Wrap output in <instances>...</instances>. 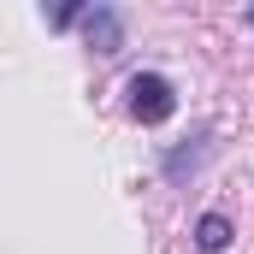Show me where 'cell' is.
<instances>
[{
  "label": "cell",
  "instance_id": "cell-1",
  "mask_svg": "<svg viewBox=\"0 0 254 254\" xmlns=\"http://www.w3.org/2000/svg\"><path fill=\"white\" fill-rule=\"evenodd\" d=\"M125 107L136 125H166L172 113H178V89H172V77H160V71H136L125 83Z\"/></svg>",
  "mask_w": 254,
  "mask_h": 254
},
{
  "label": "cell",
  "instance_id": "cell-2",
  "mask_svg": "<svg viewBox=\"0 0 254 254\" xmlns=\"http://www.w3.org/2000/svg\"><path fill=\"white\" fill-rule=\"evenodd\" d=\"M77 24H83V36H89L95 54H119V48H125V18H119L113 6H83Z\"/></svg>",
  "mask_w": 254,
  "mask_h": 254
},
{
  "label": "cell",
  "instance_id": "cell-3",
  "mask_svg": "<svg viewBox=\"0 0 254 254\" xmlns=\"http://www.w3.org/2000/svg\"><path fill=\"white\" fill-rule=\"evenodd\" d=\"M195 243H201L207 254H219L225 243H231V219H225V213H201V219H195Z\"/></svg>",
  "mask_w": 254,
  "mask_h": 254
},
{
  "label": "cell",
  "instance_id": "cell-4",
  "mask_svg": "<svg viewBox=\"0 0 254 254\" xmlns=\"http://www.w3.org/2000/svg\"><path fill=\"white\" fill-rule=\"evenodd\" d=\"M249 24H254V6H249Z\"/></svg>",
  "mask_w": 254,
  "mask_h": 254
}]
</instances>
